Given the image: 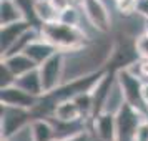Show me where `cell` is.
Masks as SVG:
<instances>
[{"mask_svg": "<svg viewBox=\"0 0 148 141\" xmlns=\"http://www.w3.org/2000/svg\"><path fill=\"white\" fill-rule=\"evenodd\" d=\"M40 37L48 43H52L57 50L60 52H70L83 47L88 43V35L78 25H70L62 20L42 23L40 27Z\"/></svg>", "mask_w": 148, "mask_h": 141, "instance_id": "6da1fadb", "label": "cell"}, {"mask_svg": "<svg viewBox=\"0 0 148 141\" xmlns=\"http://www.w3.org/2000/svg\"><path fill=\"white\" fill-rule=\"evenodd\" d=\"M115 116H116V141H133L136 128L145 120L147 113H143V110L130 103H125L115 113Z\"/></svg>", "mask_w": 148, "mask_h": 141, "instance_id": "7a4b0ae2", "label": "cell"}, {"mask_svg": "<svg viewBox=\"0 0 148 141\" xmlns=\"http://www.w3.org/2000/svg\"><path fill=\"white\" fill-rule=\"evenodd\" d=\"M38 72L42 76V85L45 93H52L53 90L63 83L65 73V52H55L52 57L38 65Z\"/></svg>", "mask_w": 148, "mask_h": 141, "instance_id": "3957f363", "label": "cell"}, {"mask_svg": "<svg viewBox=\"0 0 148 141\" xmlns=\"http://www.w3.org/2000/svg\"><path fill=\"white\" fill-rule=\"evenodd\" d=\"M80 7L88 23L100 33H108L112 30V15L101 0H80Z\"/></svg>", "mask_w": 148, "mask_h": 141, "instance_id": "277c9868", "label": "cell"}, {"mask_svg": "<svg viewBox=\"0 0 148 141\" xmlns=\"http://www.w3.org/2000/svg\"><path fill=\"white\" fill-rule=\"evenodd\" d=\"M34 120L32 110H23V108H14L2 105V136H14L20 129L28 126Z\"/></svg>", "mask_w": 148, "mask_h": 141, "instance_id": "5b68a950", "label": "cell"}, {"mask_svg": "<svg viewBox=\"0 0 148 141\" xmlns=\"http://www.w3.org/2000/svg\"><path fill=\"white\" fill-rule=\"evenodd\" d=\"M116 81L121 87V91L125 95L127 103L133 105V106L143 110V100H141V87H143V80L140 76L133 75L128 72L127 68H121L116 72Z\"/></svg>", "mask_w": 148, "mask_h": 141, "instance_id": "8992f818", "label": "cell"}, {"mask_svg": "<svg viewBox=\"0 0 148 141\" xmlns=\"http://www.w3.org/2000/svg\"><path fill=\"white\" fill-rule=\"evenodd\" d=\"M38 96L27 93L25 90H22L17 85H10L0 90V103L5 106H14V108H23V110H34L35 105L38 103Z\"/></svg>", "mask_w": 148, "mask_h": 141, "instance_id": "52a82bcc", "label": "cell"}, {"mask_svg": "<svg viewBox=\"0 0 148 141\" xmlns=\"http://www.w3.org/2000/svg\"><path fill=\"white\" fill-rule=\"evenodd\" d=\"M90 131L100 141H116V116L101 111L90 120Z\"/></svg>", "mask_w": 148, "mask_h": 141, "instance_id": "ba28073f", "label": "cell"}, {"mask_svg": "<svg viewBox=\"0 0 148 141\" xmlns=\"http://www.w3.org/2000/svg\"><path fill=\"white\" fill-rule=\"evenodd\" d=\"M32 27H35V25H32V23L27 22V20L15 22V23H10V25H3L2 30H0V38H2V55L5 53L8 48L12 47L15 42L18 40L27 30H30Z\"/></svg>", "mask_w": 148, "mask_h": 141, "instance_id": "9c48e42d", "label": "cell"}, {"mask_svg": "<svg viewBox=\"0 0 148 141\" xmlns=\"http://www.w3.org/2000/svg\"><path fill=\"white\" fill-rule=\"evenodd\" d=\"M2 63L12 72V73L18 78L22 75L32 72L35 68H38V65L35 63L27 53H15V55H8V57H2Z\"/></svg>", "mask_w": 148, "mask_h": 141, "instance_id": "30bf717a", "label": "cell"}, {"mask_svg": "<svg viewBox=\"0 0 148 141\" xmlns=\"http://www.w3.org/2000/svg\"><path fill=\"white\" fill-rule=\"evenodd\" d=\"M53 118L55 120H58V121H65V123H73V121L85 120L80 106L77 105V101H75L73 98H67V100L58 101L57 106H55Z\"/></svg>", "mask_w": 148, "mask_h": 141, "instance_id": "8fae6325", "label": "cell"}, {"mask_svg": "<svg viewBox=\"0 0 148 141\" xmlns=\"http://www.w3.org/2000/svg\"><path fill=\"white\" fill-rule=\"evenodd\" d=\"M15 85L20 87L22 90H25L27 93L34 95V96H38V98H40L42 95H45L38 68H35V70H32V72H28V73L18 76V78L15 80Z\"/></svg>", "mask_w": 148, "mask_h": 141, "instance_id": "7c38bea8", "label": "cell"}, {"mask_svg": "<svg viewBox=\"0 0 148 141\" xmlns=\"http://www.w3.org/2000/svg\"><path fill=\"white\" fill-rule=\"evenodd\" d=\"M55 52H58V50H57L52 43H48L47 40H43L42 37H38L37 40H34L28 45L27 50H25L23 53H27L37 65H40V63H43V61L47 60L48 57H52Z\"/></svg>", "mask_w": 148, "mask_h": 141, "instance_id": "4fadbf2b", "label": "cell"}, {"mask_svg": "<svg viewBox=\"0 0 148 141\" xmlns=\"http://www.w3.org/2000/svg\"><path fill=\"white\" fill-rule=\"evenodd\" d=\"M20 20H25V15H23V10H22L18 0H0V23H2V27Z\"/></svg>", "mask_w": 148, "mask_h": 141, "instance_id": "5bb4252c", "label": "cell"}, {"mask_svg": "<svg viewBox=\"0 0 148 141\" xmlns=\"http://www.w3.org/2000/svg\"><path fill=\"white\" fill-rule=\"evenodd\" d=\"M30 129L34 141H55V125L52 118H34Z\"/></svg>", "mask_w": 148, "mask_h": 141, "instance_id": "9a60e30c", "label": "cell"}, {"mask_svg": "<svg viewBox=\"0 0 148 141\" xmlns=\"http://www.w3.org/2000/svg\"><path fill=\"white\" fill-rule=\"evenodd\" d=\"M35 14L37 18L42 23H48V22L60 20V10L57 8L52 0H35Z\"/></svg>", "mask_w": 148, "mask_h": 141, "instance_id": "2e32d148", "label": "cell"}, {"mask_svg": "<svg viewBox=\"0 0 148 141\" xmlns=\"http://www.w3.org/2000/svg\"><path fill=\"white\" fill-rule=\"evenodd\" d=\"M135 48H136V53L140 58L148 60V32L143 30L140 35L135 37Z\"/></svg>", "mask_w": 148, "mask_h": 141, "instance_id": "e0dca14e", "label": "cell"}, {"mask_svg": "<svg viewBox=\"0 0 148 141\" xmlns=\"http://www.w3.org/2000/svg\"><path fill=\"white\" fill-rule=\"evenodd\" d=\"M115 7L123 17H130V15L136 14L138 0H118V2H115Z\"/></svg>", "mask_w": 148, "mask_h": 141, "instance_id": "ac0fdd59", "label": "cell"}, {"mask_svg": "<svg viewBox=\"0 0 148 141\" xmlns=\"http://www.w3.org/2000/svg\"><path fill=\"white\" fill-rule=\"evenodd\" d=\"M15 80H17V76H15V75L0 61V88L15 85Z\"/></svg>", "mask_w": 148, "mask_h": 141, "instance_id": "d6986e66", "label": "cell"}, {"mask_svg": "<svg viewBox=\"0 0 148 141\" xmlns=\"http://www.w3.org/2000/svg\"><path fill=\"white\" fill-rule=\"evenodd\" d=\"M133 141H148V121H147V116L145 120L141 121L138 128H136V133H135V140Z\"/></svg>", "mask_w": 148, "mask_h": 141, "instance_id": "ffe728a7", "label": "cell"}, {"mask_svg": "<svg viewBox=\"0 0 148 141\" xmlns=\"http://www.w3.org/2000/svg\"><path fill=\"white\" fill-rule=\"evenodd\" d=\"M90 136H92V131L90 129H85V131H80V133L67 136V138H62V140H57V141H88Z\"/></svg>", "mask_w": 148, "mask_h": 141, "instance_id": "44dd1931", "label": "cell"}, {"mask_svg": "<svg viewBox=\"0 0 148 141\" xmlns=\"http://www.w3.org/2000/svg\"><path fill=\"white\" fill-rule=\"evenodd\" d=\"M55 5H57V8L58 10H63V8H68V7H72V5H77L80 0H52Z\"/></svg>", "mask_w": 148, "mask_h": 141, "instance_id": "7402d4cb", "label": "cell"}, {"mask_svg": "<svg viewBox=\"0 0 148 141\" xmlns=\"http://www.w3.org/2000/svg\"><path fill=\"white\" fill-rule=\"evenodd\" d=\"M136 14L141 15L145 20H148V0H138V8Z\"/></svg>", "mask_w": 148, "mask_h": 141, "instance_id": "603a6c76", "label": "cell"}, {"mask_svg": "<svg viewBox=\"0 0 148 141\" xmlns=\"http://www.w3.org/2000/svg\"><path fill=\"white\" fill-rule=\"evenodd\" d=\"M141 100H143V105L148 110V81H143V87H141Z\"/></svg>", "mask_w": 148, "mask_h": 141, "instance_id": "cb8c5ba5", "label": "cell"}, {"mask_svg": "<svg viewBox=\"0 0 148 141\" xmlns=\"http://www.w3.org/2000/svg\"><path fill=\"white\" fill-rule=\"evenodd\" d=\"M145 30L148 32V20H145Z\"/></svg>", "mask_w": 148, "mask_h": 141, "instance_id": "d4e9b609", "label": "cell"}, {"mask_svg": "<svg viewBox=\"0 0 148 141\" xmlns=\"http://www.w3.org/2000/svg\"><path fill=\"white\" fill-rule=\"evenodd\" d=\"M88 141H97V140H95V136L92 134V136H90V140H88Z\"/></svg>", "mask_w": 148, "mask_h": 141, "instance_id": "484cf974", "label": "cell"}, {"mask_svg": "<svg viewBox=\"0 0 148 141\" xmlns=\"http://www.w3.org/2000/svg\"><path fill=\"white\" fill-rule=\"evenodd\" d=\"M113 2H118V0H113Z\"/></svg>", "mask_w": 148, "mask_h": 141, "instance_id": "4316f807", "label": "cell"}]
</instances>
